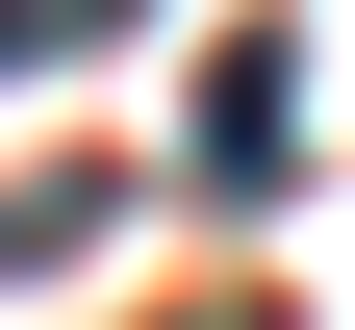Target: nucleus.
I'll list each match as a JSON object with an SVG mask.
<instances>
[{
  "label": "nucleus",
  "mask_w": 355,
  "mask_h": 330,
  "mask_svg": "<svg viewBox=\"0 0 355 330\" xmlns=\"http://www.w3.org/2000/svg\"><path fill=\"white\" fill-rule=\"evenodd\" d=\"M178 153L229 178V204H254V178H304V76H279V26H229V51H203V127H178Z\"/></svg>",
  "instance_id": "obj_1"
},
{
  "label": "nucleus",
  "mask_w": 355,
  "mask_h": 330,
  "mask_svg": "<svg viewBox=\"0 0 355 330\" xmlns=\"http://www.w3.org/2000/svg\"><path fill=\"white\" fill-rule=\"evenodd\" d=\"M0 51H51V0H0Z\"/></svg>",
  "instance_id": "obj_2"
},
{
  "label": "nucleus",
  "mask_w": 355,
  "mask_h": 330,
  "mask_svg": "<svg viewBox=\"0 0 355 330\" xmlns=\"http://www.w3.org/2000/svg\"><path fill=\"white\" fill-rule=\"evenodd\" d=\"M203 330H254V305H203Z\"/></svg>",
  "instance_id": "obj_3"
}]
</instances>
